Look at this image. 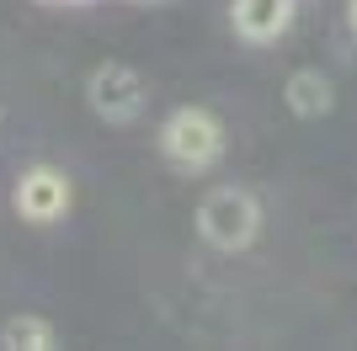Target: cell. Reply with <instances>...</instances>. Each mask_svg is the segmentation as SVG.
Masks as SVG:
<instances>
[{
  "mask_svg": "<svg viewBox=\"0 0 357 351\" xmlns=\"http://www.w3.org/2000/svg\"><path fill=\"white\" fill-rule=\"evenodd\" d=\"M283 96H288V112H294V117H326L331 102H336L331 75H320V70H294Z\"/></svg>",
  "mask_w": 357,
  "mask_h": 351,
  "instance_id": "obj_6",
  "label": "cell"
},
{
  "mask_svg": "<svg viewBox=\"0 0 357 351\" xmlns=\"http://www.w3.org/2000/svg\"><path fill=\"white\" fill-rule=\"evenodd\" d=\"M86 102L107 123H134L144 112V75L128 64H96L86 80Z\"/></svg>",
  "mask_w": 357,
  "mask_h": 351,
  "instance_id": "obj_3",
  "label": "cell"
},
{
  "mask_svg": "<svg viewBox=\"0 0 357 351\" xmlns=\"http://www.w3.org/2000/svg\"><path fill=\"white\" fill-rule=\"evenodd\" d=\"M160 155L176 171H208L224 155V123L208 107H176L160 123Z\"/></svg>",
  "mask_w": 357,
  "mask_h": 351,
  "instance_id": "obj_1",
  "label": "cell"
},
{
  "mask_svg": "<svg viewBox=\"0 0 357 351\" xmlns=\"http://www.w3.org/2000/svg\"><path fill=\"white\" fill-rule=\"evenodd\" d=\"M347 22H352V32H357V0H347Z\"/></svg>",
  "mask_w": 357,
  "mask_h": 351,
  "instance_id": "obj_8",
  "label": "cell"
},
{
  "mask_svg": "<svg viewBox=\"0 0 357 351\" xmlns=\"http://www.w3.org/2000/svg\"><path fill=\"white\" fill-rule=\"evenodd\" d=\"M70 208V176L59 165H32L16 181V213L27 224H59Z\"/></svg>",
  "mask_w": 357,
  "mask_h": 351,
  "instance_id": "obj_4",
  "label": "cell"
},
{
  "mask_svg": "<svg viewBox=\"0 0 357 351\" xmlns=\"http://www.w3.org/2000/svg\"><path fill=\"white\" fill-rule=\"evenodd\" d=\"M229 22L245 43H278L294 22V0H235L229 6Z\"/></svg>",
  "mask_w": 357,
  "mask_h": 351,
  "instance_id": "obj_5",
  "label": "cell"
},
{
  "mask_svg": "<svg viewBox=\"0 0 357 351\" xmlns=\"http://www.w3.org/2000/svg\"><path fill=\"white\" fill-rule=\"evenodd\" d=\"M0 346H11V351H54L59 336H54V325H48L43 314H16V320H6V330H0Z\"/></svg>",
  "mask_w": 357,
  "mask_h": 351,
  "instance_id": "obj_7",
  "label": "cell"
},
{
  "mask_svg": "<svg viewBox=\"0 0 357 351\" xmlns=\"http://www.w3.org/2000/svg\"><path fill=\"white\" fill-rule=\"evenodd\" d=\"M139 6H160V0H139Z\"/></svg>",
  "mask_w": 357,
  "mask_h": 351,
  "instance_id": "obj_9",
  "label": "cell"
},
{
  "mask_svg": "<svg viewBox=\"0 0 357 351\" xmlns=\"http://www.w3.org/2000/svg\"><path fill=\"white\" fill-rule=\"evenodd\" d=\"M256 229H261V208L245 187H219L197 208V234L213 250H245L256 240Z\"/></svg>",
  "mask_w": 357,
  "mask_h": 351,
  "instance_id": "obj_2",
  "label": "cell"
},
{
  "mask_svg": "<svg viewBox=\"0 0 357 351\" xmlns=\"http://www.w3.org/2000/svg\"><path fill=\"white\" fill-rule=\"evenodd\" d=\"M59 6H64V0H59Z\"/></svg>",
  "mask_w": 357,
  "mask_h": 351,
  "instance_id": "obj_10",
  "label": "cell"
}]
</instances>
